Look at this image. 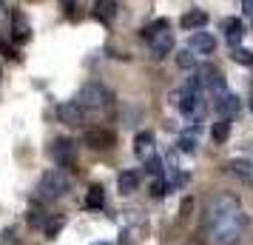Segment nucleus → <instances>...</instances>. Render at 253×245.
Instances as JSON below:
<instances>
[{
    "instance_id": "28",
    "label": "nucleus",
    "mask_w": 253,
    "mask_h": 245,
    "mask_svg": "<svg viewBox=\"0 0 253 245\" xmlns=\"http://www.w3.org/2000/svg\"><path fill=\"white\" fill-rule=\"evenodd\" d=\"M151 194H154V197H165V194H168V183H165L162 177H157V180L151 183Z\"/></svg>"
},
{
    "instance_id": "1",
    "label": "nucleus",
    "mask_w": 253,
    "mask_h": 245,
    "mask_svg": "<svg viewBox=\"0 0 253 245\" xmlns=\"http://www.w3.org/2000/svg\"><path fill=\"white\" fill-rule=\"evenodd\" d=\"M245 231H248V217L239 208H233L228 214L216 217L213 222L202 225V234L208 237L211 245H236L245 237Z\"/></svg>"
},
{
    "instance_id": "22",
    "label": "nucleus",
    "mask_w": 253,
    "mask_h": 245,
    "mask_svg": "<svg viewBox=\"0 0 253 245\" xmlns=\"http://www.w3.org/2000/svg\"><path fill=\"white\" fill-rule=\"evenodd\" d=\"M230 57L236 60L239 66H253V51L251 49H242V46H233V54Z\"/></svg>"
},
{
    "instance_id": "4",
    "label": "nucleus",
    "mask_w": 253,
    "mask_h": 245,
    "mask_svg": "<svg viewBox=\"0 0 253 245\" xmlns=\"http://www.w3.org/2000/svg\"><path fill=\"white\" fill-rule=\"evenodd\" d=\"M83 140H85V146L94 148V151H108V148H114V146H117V134L97 126V129L85 131V137H83Z\"/></svg>"
},
{
    "instance_id": "6",
    "label": "nucleus",
    "mask_w": 253,
    "mask_h": 245,
    "mask_svg": "<svg viewBox=\"0 0 253 245\" xmlns=\"http://www.w3.org/2000/svg\"><path fill=\"white\" fill-rule=\"evenodd\" d=\"M213 108H216V114L222 117V120H228V117L239 114L242 103H239V97H236V94H230V92H219L216 97H213Z\"/></svg>"
},
{
    "instance_id": "9",
    "label": "nucleus",
    "mask_w": 253,
    "mask_h": 245,
    "mask_svg": "<svg viewBox=\"0 0 253 245\" xmlns=\"http://www.w3.org/2000/svg\"><path fill=\"white\" fill-rule=\"evenodd\" d=\"M171 51H173V35L171 32H160V35L151 37V54H154L157 60L168 57Z\"/></svg>"
},
{
    "instance_id": "10",
    "label": "nucleus",
    "mask_w": 253,
    "mask_h": 245,
    "mask_svg": "<svg viewBox=\"0 0 253 245\" xmlns=\"http://www.w3.org/2000/svg\"><path fill=\"white\" fill-rule=\"evenodd\" d=\"M191 51L196 54H213V49H216V37L211 35V32H194L191 35Z\"/></svg>"
},
{
    "instance_id": "26",
    "label": "nucleus",
    "mask_w": 253,
    "mask_h": 245,
    "mask_svg": "<svg viewBox=\"0 0 253 245\" xmlns=\"http://www.w3.org/2000/svg\"><path fill=\"white\" fill-rule=\"evenodd\" d=\"M0 54L3 57H9V60H20V54H17V49L6 40V37H0Z\"/></svg>"
},
{
    "instance_id": "31",
    "label": "nucleus",
    "mask_w": 253,
    "mask_h": 245,
    "mask_svg": "<svg viewBox=\"0 0 253 245\" xmlns=\"http://www.w3.org/2000/svg\"><path fill=\"white\" fill-rule=\"evenodd\" d=\"M242 6H245V12L253 14V0H242Z\"/></svg>"
},
{
    "instance_id": "11",
    "label": "nucleus",
    "mask_w": 253,
    "mask_h": 245,
    "mask_svg": "<svg viewBox=\"0 0 253 245\" xmlns=\"http://www.w3.org/2000/svg\"><path fill=\"white\" fill-rule=\"evenodd\" d=\"M57 114H60V120H63L66 126H83V117H85V111H83L74 100H69V103H63L57 108Z\"/></svg>"
},
{
    "instance_id": "7",
    "label": "nucleus",
    "mask_w": 253,
    "mask_h": 245,
    "mask_svg": "<svg viewBox=\"0 0 253 245\" xmlns=\"http://www.w3.org/2000/svg\"><path fill=\"white\" fill-rule=\"evenodd\" d=\"M196 77H199V86H205V89H211L213 94L225 92V77H222V71H219V69H213V66H202Z\"/></svg>"
},
{
    "instance_id": "25",
    "label": "nucleus",
    "mask_w": 253,
    "mask_h": 245,
    "mask_svg": "<svg viewBox=\"0 0 253 245\" xmlns=\"http://www.w3.org/2000/svg\"><path fill=\"white\" fill-rule=\"evenodd\" d=\"M43 231H46V237L48 240H54V237H57L60 231H63V220H46V225H43Z\"/></svg>"
},
{
    "instance_id": "30",
    "label": "nucleus",
    "mask_w": 253,
    "mask_h": 245,
    "mask_svg": "<svg viewBox=\"0 0 253 245\" xmlns=\"http://www.w3.org/2000/svg\"><path fill=\"white\" fill-rule=\"evenodd\" d=\"M194 208V199H182V208H179V214L182 217H188V211Z\"/></svg>"
},
{
    "instance_id": "19",
    "label": "nucleus",
    "mask_w": 253,
    "mask_h": 245,
    "mask_svg": "<svg viewBox=\"0 0 253 245\" xmlns=\"http://www.w3.org/2000/svg\"><path fill=\"white\" fill-rule=\"evenodd\" d=\"M85 205H88V208H103V205H105L103 186H91V188H88V194H85Z\"/></svg>"
},
{
    "instance_id": "34",
    "label": "nucleus",
    "mask_w": 253,
    "mask_h": 245,
    "mask_svg": "<svg viewBox=\"0 0 253 245\" xmlns=\"http://www.w3.org/2000/svg\"><path fill=\"white\" fill-rule=\"evenodd\" d=\"M191 245H196V243H191Z\"/></svg>"
},
{
    "instance_id": "12",
    "label": "nucleus",
    "mask_w": 253,
    "mask_h": 245,
    "mask_svg": "<svg viewBox=\"0 0 253 245\" xmlns=\"http://www.w3.org/2000/svg\"><path fill=\"white\" fill-rule=\"evenodd\" d=\"M134 151H137V157H142V160L154 157V134H151V131H139L137 137H134Z\"/></svg>"
},
{
    "instance_id": "24",
    "label": "nucleus",
    "mask_w": 253,
    "mask_h": 245,
    "mask_svg": "<svg viewBox=\"0 0 253 245\" xmlns=\"http://www.w3.org/2000/svg\"><path fill=\"white\" fill-rule=\"evenodd\" d=\"M46 220H48V217L40 208H32L29 214H26V222H29L32 228H43V225H46Z\"/></svg>"
},
{
    "instance_id": "14",
    "label": "nucleus",
    "mask_w": 253,
    "mask_h": 245,
    "mask_svg": "<svg viewBox=\"0 0 253 245\" xmlns=\"http://www.w3.org/2000/svg\"><path fill=\"white\" fill-rule=\"evenodd\" d=\"M117 186H120V194H134L137 191V186H139V174L137 171H123L120 174V180H117Z\"/></svg>"
},
{
    "instance_id": "33",
    "label": "nucleus",
    "mask_w": 253,
    "mask_h": 245,
    "mask_svg": "<svg viewBox=\"0 0 253 245\" xmlns=\"http://www.w3.org/2000/svg\"><path fill=\"white\" fill-rule=\"evenodd\" d=\"M91 245H111V243H91Z\"/></svg>"
},
{
    "instance_id": "17",
    "label": "nucleus",
    "mask_w": 253,
    "mask_h": 245,
    "mask_svg": "<svg viewBox=\"0 0 253 245\" xmlns=\"http://www.w3.org/2000/svg\"><path fill=\"white\" fill-rule=\"evenodd\" d=\"M196 105H199V92L185 89V92L179 94V108H182V114H191V111H196Z\"/></svg>"
},
{
    "instance_id": "23",
    "label": "nucleus",
    "mask_w": 253,
    "mask_h": 245,
    "mask_svg": "<svg viewBox=\"0 0 253 245\" xmlns=\"http://www.w3.org/2000/svg\"><path fill=\"white\" fill-rule=\"evenodd\" d=\"M176 66H179V69H185V71L196 66V57L191 54V49H182V51H176Z\"/></svg>"
},
{
    "instance_id": "21",
    "label": "nucleus",
    "mask_w": 253,
    "mask_h": 245,
    "mask_svg": "<svg viewBox=\"0 0 253 245\" xmlns=\"http://www.w3.org/2000/svg\"><path fill=\"white\" fill-rule=\"evenodd\" d=\"M160 32H168V20H165V17H160V20H154V23L145 26V29H142V37H145V40H151V37L160 35Z\"/></svg>"
},
{
    "instance_id": "20",
    "label": "nucleus",
    "mask_w": 253,
    "mask_h": 245,
    "mask_svg": "<svg viewBox=\"0 0 253 245\" xmlns=\"http://www.w3.org/2000/svg\"><path fill=\"white\" fill-rule=\"evenodd\" d=\"M211 137H213V143H225L230 137V123L228 120H219V123H213L211 126Z\"/></svg>"
},
{
    "instance_id": "13",
    "label": "nucleus",
    "mask_w": 253,
    "mask_h": 245,
    "mask_svg": "<svg viewBox=\"0 0 253 245\" xmlns=\"http://www.w3.org/2000/svg\"><path fill=\"white\" fill-rule=\"evenodd\" d=\"M182 29H191V32H196V29H202V26H208V12H202V9H191V12L182 14Z\"/></svg>"
},
{
    "instance_id": "27",
    "label": "nucleus",
    "mask_w": 253,
    "mask_h": 245,
    "mask_svg": "<svg viewBox=\"0 0 253 245\" xmlns=\"http://www.w3.org/2000/svg\"><path fill=\"white\" fill-rule=\"evenodd\" d=\"M145 168H148V174L160 177V174H162V160L154 154V157H148V160H145Z\"/></svg>"
},
{
    "instance_id": "16",
    "label": "nucleus",
    "mask_w": 253,
    "mask_h": 245,
    "mask_svg": "<svg viewBox=\"0 0 253 245\" xmlns=\"http://www.w3.org/2000/svg\"><path fill=\"white\" fill-rule=\"evenodd\" d=\"M12 32H14V43H26L29 40V23L20 12L12 14Z\"/></svg>"
},
{
    "instance_id": "5",
    "label": "nucleus",
    "mask_w": 253,
    "mask_h": 245,
    "mask_svg": "<svg viewBox=\"0 0 253 245\" xmlns=\"http://www.w3.org/2000/svg\"><path fill=\"white\" fill-rule=\"evenodd\" d=\"M48 154H51V160L57 165H71L74 163V154H77V146H74V140H69V137H57V140L51 143Z\"/></svg>"
},
{
    "instance_id": "29",
    "label": "nucleus",
    "mask_w": 253,
    "mask_h": 245,
    "mask_svg": "<svg viewBox=\"0 0 253 245\" xmlns=\"http://www.w3.org/2000/svg\"><path fill=\"white\" fill-rule=\"evenodd\" d=\"M179 151L194 154L196 151V140H194V137H182V140H179Z\"/></svg>"
},
{
    "instance_id": "8",
    "label": "nucleus",
    "mask_w": 253,
    "mask_h": 245,
    "mask_svg": "<svg viewBox=\"0 0 253 245\" xmlns=\"http://www.w3.org/2000/svg\"><path fill=\"white\" fill-rule=\"evenodd\" d=\"M225 171H228L230 177L242 180V183H253V163L251 160H245V157H239V160H228V163H225Z\"/></svg>"
},
{
    "instance_id": "32",
    "label": "nucleus",
    "mask_w": 253,
    "mask_h": 245,
    "mask_svg": "<svg viewBox=\"0 0 253 245\" xmlns=\"http://www.w3.org/2000/svg\"><path fill=\"white\" fill-rule=\"evenodd\" d=\"M60 6H63V9L69 12V9H74V0H60Z\"/></svg>"
},
{
    "instance_id": "15",
    "label": "nucleus",
    "mask_w": 253,
    "mask_h": 245,
    "mask_svg": "<svg viewBox=\"0 0 253 245\" xmlns=\"http://www.w3.org/2000/svg\"><path fill=\"white\" fill-rule=\"evenodd\" d=\"M242 35H245V26H242V20H236V17L225 20V37H228L230 46H239Z\"/></svg>"
},
{
    "instance_id": "3",
    "label": "nucleus",
    "mask_w": 253,
    "mask_h": 245,
    "mask_svg": "<svg viewBox=\"0 0 253 245\" xmlns=\"http://www.w3.org/2000/svg\"><path fill=\"white\" fill-rule=\"evenodd\" d=\"M74 103L80 105L83 111H100V108H105V105L111 103V94L105 92L100 83H85Z\"/></svg>"
},
{
    "instance_id": "2",
    "label": "nucleus",
    "mask_w": 253,
    "mask_h": 245,
    "mask_svg": "<svg viewBox=\"0 0 253 245\" xmlns=\"http://www.w3.org/2000/svg\"><path fill=\"white\" fill-rule=\"evenodd\" d=\"M69 186H71L69 174H66L63 168H51V171H46V174L37 180L35 197L43 199V202H54V199H60L66 191H69Z\"/></svg>"
},
{
    "instance_id": "18",
    "label": "nucleus",
    "mask_w": 253,
    "mask_h": 245,
    "mask_svg": "<svg viewBox=\"0 0 253 245\" xmlns=\"http://www.w3.org/2000/svg\"><path fill=\"white\" fill-rule=\"evenodd\" d=\"M117 14V3L114 0H97V17L103 20V23H111Z\"/></svg>"
}]
</instances>
